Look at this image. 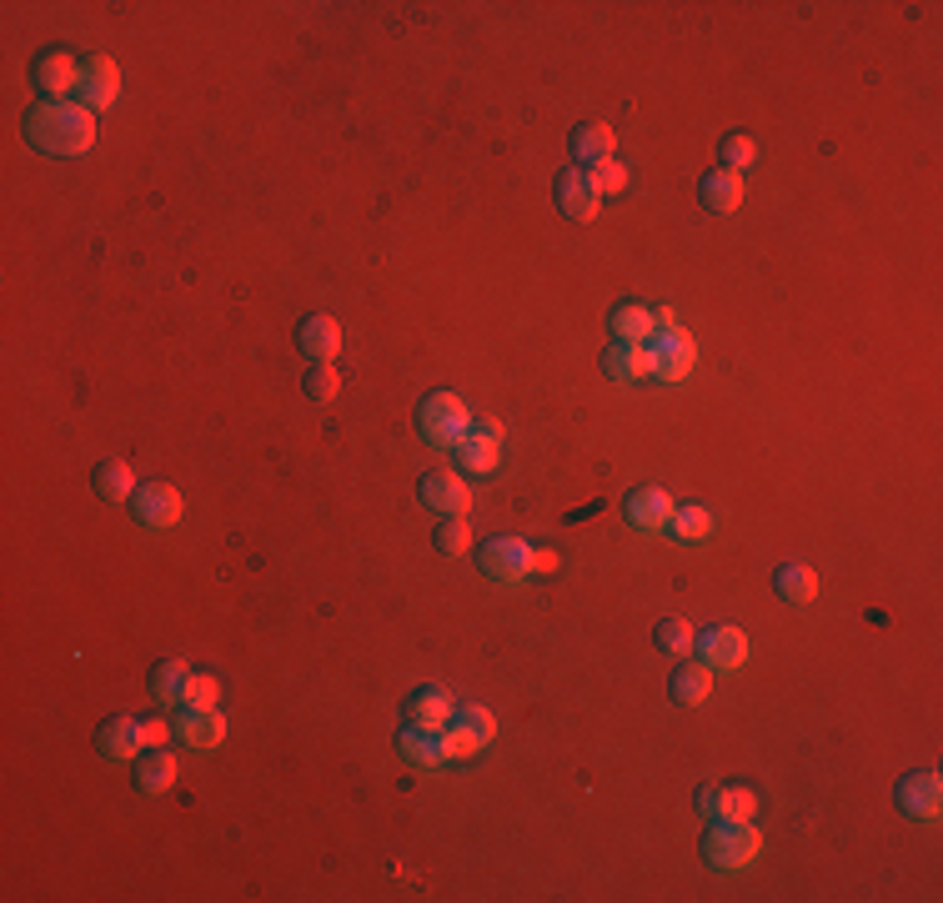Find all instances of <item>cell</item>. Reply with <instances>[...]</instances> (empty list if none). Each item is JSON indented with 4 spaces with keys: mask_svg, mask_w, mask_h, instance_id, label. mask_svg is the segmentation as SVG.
<instances>
[{
    "mask_svg": "<svg viewBox=\"0 0 943 903\" xmlns=\"http://www.w3.org/2000/svg\"><path fill=\"white\" fill-rule=\"evenodd\" d=\"M26 140L46 156H80L96 140V116L80 100H36L26 110Z\"/></svg>",
    "mask_w": 943,
    "mask_h": 903,
    "instance_id": "cell-1",
    "label": "cell"
},
{
    "mask_svg": "<svg viewBox=\"0 0 943 903\" xmlns=\"http://www.w3.org/2000/svg\"><path fill=\"white\" fill-rule=\"evenodd\" d=\"M467 421H472V411L457 391H431L417 407V431L431 447H457V441L467 437Z\"/></svg>",
    "mask_w": 943,
    "mask_h": 903,
    "instance_id": "cell-2",
    "label": "cell"
},
{
    "mask_svg": "<svg viewBox=\"0 0 943 903\" xmlns=\"http://www.w3.org/2000/svg\"><path fill=\"white\" fill-rule=\"evenodd\" d=\"M758 853H762V833L752 828V823L718 818L708 828V838H702V858H708L712 868H748Z\"/></svg>",
    "mask_w": 943,
    "mask_h": 903,
    "instance_id": "cell-3",
    "label": "cell"
},
{
    "mask_svg": "<svg viewBox=\"0 0 943 903\" xmlns=\"http://www.w3.org/2000/svg\"><path fill=\"white\" fill-rule=\"evenodd\" d=\"M648 377L658 381H682L692 377V361H698V347H692V337L682 327H668V331H652L648 341Z\"/></svg>",
    "mask_w": 943,
    "mask_h": 903,
    "instance_id": "cell-4",
    "label": "cell"
},
{
    "mask_svg": "<svg viewBox=\"0 0 943 903\" xmlns=\"http://www.w3.org/2000/svg\"><path fill=\"white\" fill-rule=\"evenodd\" d=\"M30 80H36L40 100H70V96H76V80H80V60L70 56V50L50 46V50H40V56H36Z\"/></svg>",
    "mask_w": 943,
    "mask_h": 903,
    "instance_id": "cell-5",
    "label": "cell"
},
{
    "mask_svg": "<svg viewBox=\"0 0 943 903\" xmlns=\"http://www.w3.org/2000/svg\"><path fill=\"white\" fill-rule=\"evenodd\" d=\"M116 96H120V70H116V60L110 56H90V60H80V80H76V96L70 100H80V106L96 116V110H110L116 106Z\"/></svg>",
    "mask_w": 943,
    "mask_h": 903,
    "instance_id": "cell-6",
    "label": "cell"
},
{
    "mask_svg": "<svg viewBox=\"0 0 943 903\" xmlns=\"http://www.w3.org/2000/svg\"><path fill=\"white\" fill-rule=\"evenodd\" d=\"M527 557H532V547L522 537H492L477 547V567H482V577H492V582H522L527 577Z\"/></svg>",
    "mask_w": 943,
    "mask_h": 903,
    "instance_id": "cell-7",
    "label": "cell"
},
{
    "mask_svg": "<svg viewBox=\"0 0 943 903\" xmlns=\"http://www.w3.org/2000/svg\"><path fill=\"white\" fill-rule=\"evenodd\" d=\"M130 517L140 527H176L181 522V492L171 482H146L130 492Z\"/></svg>",
    "mask_w": 943,
    "mask_h": 903,
    "instance_id": "cell-8",
    "label": "cell"
},
{
    "mask_svg": "<svg viewBox=\"0 0 943 903\" xmlns=\"http://www.w3.org/2000/svg\"><path fill=\"white\" fill-rule=\"evenodd\" d=\"M692 652H698V662L708 672H732L748 658V638L738 628H708L702 638H692Z\"/></svg>",
    "mask_w": 943,
    "mask_h": 903,
    "instance_id": "cell-9",
    "label": "cell"
},
{
    "mask_svg": "<svg viewBox=\"0 0 943 903\" xmlns=\"http://www.w3.org/2000/svg\"><path fill=\"white\" fill-rule=\"evenodd\" d=\"M893 798H898V808L908 813V818H939L943 783H939V773H903Z\"/></svg>",
    "mask_w": 943,
    "mask_h": 903,
    "instance_id": "cell-10",
    "label": "cell"
},
{
    "mask_svg": "<svg viewBox=\"0 0 943 903\" xmlns=\"http://www.w3.org/2000/svg\"><path fill=\"white\" fill-rule=\"evenodd\" d=\"M417 492L431 512H441V517H461V512L472 507V487L457 477V472H427V477L417 482Z\"/></svg>",
    "mask_w": 943,
    "mask_h": 903,
    "instance_id": "cell-11",
    "label": "cell"
},
{
    "mask_svg": "<svg viewBox=\"0 0 943 903\" xmlns=\"http://www.w3.org/2000/svg\"><path fill=\"white\" fill-rule=\"evenodd\" d=\"M552 191H557L562 216H572V221H597L602 196H597V186H592L587 171H562L557 186H552Z\"/></svg>",
    "mask_w": 943,
    "mask_h": 903,
    "instance_id": "cell-12",
    "label": "cell"
},
{
    "mask_svg": "<svg viewBox=\"0 0 943 903\" xmlns=\"http://www.w3.org/2000/svg\"><path fill=\"white\" fill-rule=\"evenodd\" d=\"M397 753L411 763V768H441V763H447L441 728H421V722H407V728L397 732Z\"/></svg>",
    "mask_w": 943,
    "mask_h": 903,
    "instance_id": "cell-13",
    "label": "cell"
},
{
    "mask_svg": "<svg viewBox=\"0 0 943 903\" xmlns=\"http://www.w3.org/2000/svg\"><path fill=\"white\" fill-rule=\"evenodd\" d=\"M628 522L642 532H662L672 522V497L662 487H638L628 492Z\"/></svg>",
    "mask_w": 943,
    "mask_h": 903,
    "instance_id": "cell-14",
    "label": "cell"
},
{
    "mask_svg": "<svg viewBox=\"0 0 943 903\" xmlns=\"http://www.w3.org/2000/svg\"><path fill=\"white\" fill-rule=\"evenodd\" d=\"M698 201L708 211H718V216H728V211L742 206V176H738V171H728V166L708 171V176L698 181Z\"/></svg>",
    "mask_w": 943,
    "mask_h": 903,
    "instance_id": "cell-15",
    "label": "cell"
},
{
    "mask_svg": "<svg viewBox=\"0 0 943 903\" xmlns=\"http://www.w3.org/2000/svg\"><path fill=\"white\" fill-rule=\"evenodd\" d=\"M296 347L307 361H331L341 351V327L331 317H307L296 331Z\"/></svg>",
    "mask_w": 943,
    "mask_h": 903,
    "instance_id": "cell-16",
    "label": "cell"
},
{
    "mask_svg": "<svg viewBox=\"0 0 943 903\" xmlns=\"http://www.w3.org/2000/svg\"><path fill=\"white\" fill-rule=\"evenodd\" d=\"M176 732L191 742V748H216V742L226 738V718H221L216 708H186L176 718Z\"/></svg>",
    "mask_w": 943,
    "mask_h": 903,
    "instance_id": "cell-17",
    "label": "cell"
},
{
    "mask_svg": "<svg viewBox=\"0 0 943 903\" xmlns=\"http://www.w3.org/2000/svg\"><path fill=\"white\" fill-rule=\"evenodd\" d=\"M100 753L106 758H120V763H136L140 748H146V738H140V722L136 718H110L106 728H100Z\"/></svg>",
    "mask_w": 943,
    "mask_h": 903,
    "instance_id": "cell-18",
    "label": "cell"
},
{
    "mask_svg": "<svg viewBox=\"0 0 943 903\" xmlns=\"http://www.w3.org/2000/svg\"><path fill=\"white\" fill-rule=\"evenodd\" d=\"M602 371H607L612 381H642L648 377V347H642V341H612V347L602 351Z\"/></svg>",
    "mask_w": 943,
    "mask_h": 903,
    "instance_id": "cell-19",
    "label": "cell"
},
{
    "mask_svg": "<svg viewBox=\"0 0 943 903\" xmlns=\"http://www.w3.org/2000/svg\"><path fill=\"white\" fill-rule=\"evenodd\" d=\"M176 783V758L166 748H140L136 758V788L140 793H166Z\"/></svg>",
    "mask_w": 943,
    "mask_h": 903,
    "instance_id": "cell-20",
    "label": "cell"
},
{
    "mask_svg": "<svg viewBox=\"0 0 943 903\" xmlns=\"http://www.w3.org/2000/svg\"><path fill=\"white\" fill-rule=\"evenodd\" d=\"M612 146H618V136H612L607 126H577L572 130V161L577 166H602V161H612Z\"/></svg>",
    "mask_w": 943,
    "mask_h": 903,
    "instance_id": "cell-21",
    "label": "cell"
},
{
    "mask_svg": "<svg viewBox=\"0 0 943 903\" xmlns=\"http://www.w3.org/2000/svg\"><path fill=\"white\" fill-rule=\"evenodd\" d=\"M668 692H672V702H682V708H698V702L712 692V672L702 668V662H678Z\"/></svg>",
    "mask_w": 943,
    "mask_h": 903,
    "instance_id": "cell-22",
    "label": "cell"
},
{
    "mask_svg": "<svg viewBox=\"0 0 943 903\" xmlns=\"http://www.w3.org/2000/svg\"><path fill=\"white\" fill-rule=\"evenodd\" d=\"M451 708H457V702H451L441 688H417L407 698V722H421V728H447Z\"/></svg>",
    "mask_w": 943,
    "mask_h": 903,
    "instance_id": "cell-23",
    "label": "cell"
},
{
    "mask_svg": "<svg viewBox=\"0 0 943 903\" xmlns=\"http://www.w3.org/2000/svg\"><path fill=\"white\" fill-rule=\"evenodd\" d=\"M607 331L612 341H648L652 337V311L638 307V301H618L607 311Z\"/></svg>",
    "mask_w": 943,
    "mask_h": 903,
    "instance_id": "cell-24",
    "label": "cell"
},
{
    "mask_svg": "<svg viewBox=\"0 0 943 903\" xmlns=\"http://www.w3.org/2000/svg\"><path fill=\"white\" fill-rule=\"evenodd\" d=\"M772 592H778L782 602H813L818 598V572L803 567V562H788V567L772 572Z\"/></svg>",
    "mask_w": 943,
    "mask_h": 903,
    "instance_id": "cell-25",
    "label": "cell"
},
{
    "mask_svg": "<svg viewBox=\"0 0 943 903\" xmlns=\"http://www.w3.org/2000/svg\"><path fill=\"white\" fill-rule=\"evenodd\" d=\"M186 678H191V668L181 658H166V662H156V668H150V698L156 702H181L186 698Z\"/></svg>",
    "mask_w": 943,
    "mask_h": 903,
    "instance_id": "cell-26",
    "label": "cell"
},
{
    "mask_svg": "<svg viewBox=\"0 0 943 903\" xmlns=\"http://www.w3.org/2000/svg\"><path fill=\"white\" fill-rule=\"evenodd\" d=\"M130 492H136V472H130L126 462H100L96 467V497L130 502Z\"/></svg>",
    "mask_w": 943,
    "mask_h": 903,
    "instance_id": "cell-27",
    "label": "cell"
},
{
    "mask_svg": "<svg viewBox=\"0 0 943 903\" xmlns=\"http://www.w3.org/2000/svg\"><path fill=\"white\" fill-rule=\"evenodd\" d=\"M451 452H457L461 472H472V477H487V472H497V462H502V447H487V441H472V437H461Z\"/></svg>",
    "mask_w": 943,
    "mask_h": 903,
    "instance_id": "cell-28",
    "label": "cell"
},
{
    "mask_svg": "<svg viewBox=\"0 0 943 903\" xmlns=\"http://www.w3.org/2000/svg\"><path fill=\"white\" fill-rule=\"evenodd\" d=\"M447 728H461V732H472V738H477L482 748H487V742L497 738V718H492L487 708H451Z\"/></svg>",
    "mask_w": 943,
    "mask_h": 903,
    "instance_id": "cell-29",
    "label": "cell"
},
{
    "mask_svg": "<svg viewBox=\"0 0 943 903\" xmlns=\"http://www.w3.org/2000/svg\"><path fill=\"white\" fill-rule=\"evenodd\" d=\"M672 532H678L682 542H702L712 532V512L708 507H672Z\"/></svg>",
    "mask_w": 943,
    "mask_h": 903,
    "instance_id": "cell-30",
    "label": "cell"
},
{
    "mask_svg": "<svg viewBox=\"0 0 943 903\" xmlns=\"http://www.w3.org/2000/svg\"><path fill=\"white\" fill-rule=\"evenodd\" d=\"M301 391H307L311 401H331L341 391V377L331 371V361H311L307 377H301Z\"/></svg>",
    "mask_w": 943,
    "mask_h": 903,
    "instance_id": "cell-31",
    "label": "cell"
},
{
    "mask_svg": "<svg viewBox=\"0 0 943 903\" xmlns=\"http://www.w3.org/2000/svg\"><path fill=\"white\" fill-rule=\"evenodd\" d=\"M652 638H658V648L668 652V658H682V652H692V628L682 618H662L658 628H652Z\"/></svg>",
    "mask_w": 943,
    "mask_h": 903,
    "instance_id": "cell-32",
    "label": "cell"
},
{
    "mask_svg": "<svg viewBox=\"0 0 943 903\" xmlns=\"http://www.w3.org/2000/svg\"><path fill=\"white\" fill-rule=\"evenodd\" d=\"M752 813H758V798H752V788H722L718 818H728V823H752ZM718 818H712V823H718Z\"/></svg>",
    "mask_w": 943,
    "mask_h": 903,
    "instance_id": "cell-33",
    "label": "cell"
},
{
    "mask_svg": "<svg viewBox=\"0 0 943 903\" xmlns=\"http://www.w3.org/2000/svg\"><path fill=\"white\" fill-rule=\"evenodd\" d=\"M467 547H472L467 522H461V517H447V522H441V527H437V552H441V557H461Z\"/></svg>",
    "mask_w": 943,
    "mask_h": 903,
    "instance_id": "cell-34",
    "label": "cell"
},
{
    "mask_svg": "<svg viewBox=\"0 0 943 903\" xmlns=\"http://www.w3.org/2000/svg\"><path fill=\"white\" fill-rule=\"evenodd\" d=\"M752 161H758V146H752L748 136H738V130H732V136H722V166L742 176V171H748Z\"/></svg>",
    "mask_w": 943,
    "mask_h": 903,
    "instance_id": "cell-35",
    "label": "cell"
},
{
    "mask_svg": "<svg viewBox=\"0 0 943 903\" xmlns=\"http://www.w3.org/2000/svg\"><path fill=\"white\" fill-rule=\"evenodd\" d=\"M216 698H221V682L211 678V672H191L186 678V708H216Z\"/></svg>",
    "mask_w": 943,
    "mask_h": 903,
    "instance_id": "cell-36",
    "label": "cell"
},
{
    "mask_svg": "<svg viewBox=\"0 0 943 903\" xmlns=\"http://www.w3.org/2000/svg\"><path fill=\"white\" fill-rule=\"evenodd\" d=\"M592 186H597V196H618V191H628V166L622 161H602V166L587 171Z\"/></svg>",
    "mask_w": 943,
    "mask_h": 903,
    "instance_id": "cell-37",
    "label": "cell"
},
{
    "mask_svg": "<svg viewBox=\"0 0 943 903\" xmlns=\"http://www.w3.org/2000/svg\"><path fill=\"white\" fill-rule=\"evenodd\" d=\"M467 437L472 441H487V447H502V441H507V427H502L497 417H472L467 421Z\"/></svg>",
    "mask_w": 943,
    "mask_h": 903,
    "instance_id": "cell-38",
    "label": "cell"
},
{
    "mask_svg": "<svg viewBox=\"0 0 943 903\" xmlns=\"http://www.w3.org/2000/svg\"><path fill=\"white\" fill-rule=\"evenodd\" d=\"M441 748H447V758H472V753H482V742L461 728H441Z\"/></svg>",
    "mask_w": 943,
    "mask_h": 903,
    "instance_id": "cell-39",
    "label": "cell"
},
{
    "mask_svg": "<svg viewBox=\"0 0 943 903\" xmlns=\"http://www.w3.org/2000/svg\"><path fill=\"white\" fill-rule=\"evenodd\" d=\"M562 567V557L552 547H532V557H527V577H552V572Z\"/></svg>",
    "mask_w": 943,
    "mask_h": 903,
    "instance_id": "cell-40",
    "label": "cell"
},
{
    "mask_svg": "<svg viewBox=\"0 0 943 903\" xmlns=\"http://www.w3.org/2000/svg\"><path fill=\"white\" fill-rule=\"evenodd\" d=\"M692 803H698V813H702V818H718V808H722V788H712V783H702V788H698V798H692Z\"/></svg>",
    "mask_w": 943,
    "mask_h": 903,
    "instance_id": "cell-41",
    "label": "cell"
},
{
    "mask_svg": "<svg viewBox=\"0 0 943 903\" xmlns=\"http://www.w3.org/2000/svg\"><path fill=\"white\" fill-rule=\"evenodd\" d=\"M171 732H176V728H166L161 718H146V722H140V738H146V748H166Z\"/></svg>",
    "mask_w": 943,
    "mask_h": 903,
    "instance_id": "cell-42",
    "label": "cell"
},
{
    "mask_svg": "<svg viewBox=\"0 0 943 903\" xmlns=\"http://www.w3.org/2000/svg\"><path fill=\"white\" fill-rule=\"evenodd\" d=\"M668 327H678V317H672L668 307H658L652 311V331H668Z\"/></svg>",
    "mask_w": 943,
    "mask_h": 903,
    "instance_id": "cell-43",
    "label": "cell"
}]
</instances>
